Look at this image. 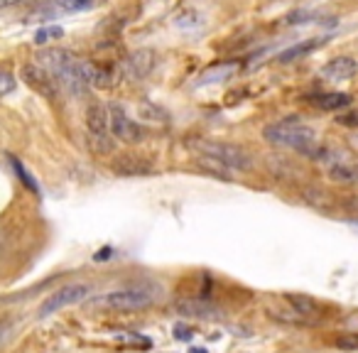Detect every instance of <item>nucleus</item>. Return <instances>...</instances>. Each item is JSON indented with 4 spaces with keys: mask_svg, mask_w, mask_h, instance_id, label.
Returning a JSON list of instances; mask_svg holds the SVG:
<instances>
[{
    "mask_svg": "<svg viewBox=\"0 0 358 353\" xmlns=\"http://www.w3.org/2000/svg\"><path fill=\"white\" fill-rule=\"evenodd\" d=\"M263 138L270 145H278V147H287L294 152L304 154L309 159H322L327 147L319 143L317 133H314L312 125H307L297 115H287V118L278 120V123H270L263 130Z\"/></svg>",
    "mask_w": 358,
    "mask_h": 353,
    "instance_id": "obj_1",
    "label": "nucleus"
},
{
    "mask_svg": "<svg viewBox=\"0 0 358 353\" xmlns=\"http://www.w3.org/2000/svg\"><path fill=\"white\" fill-rule=\"evenodd\" d=\"M35 59H37V64H42L52 76H55L59 89H64L66 94L84 96L86 91L91 89V86L86 84L84 74H81V59L74 55V52L52 47V50H42Z\"/></svg>",
    "mask_w": 358,
    "mask_h": 353,
    "instance_id": "obj_2",
    "label": "nucleus"
},
{
    "mask_svg": "<svg viewBox=\"0 0 358 353\" xmlns=\"http://www.w3.org/2000/svg\"><path fill=\"white\" fill-rule=\"evenodd\" d=\"M189 147H194L201 157L221 164L226 172H229V169H234V172H248V169L253 167V157H250L248 150L241 147V145L201 138V140H192Z\"/></svg>",
    "mask_w": 358,
    "mask_h": 353,
    "instance_id": "obj_3",
    "label": "nucleus"
},
{
    "mask_svg": "<svg viewBox=\"0 0 358 353\" xmlns=\"http://www.w3.org/2000/svg\"><path fill=\"white\" fill-rule=\"evenodd\" d=\"M86 130H89L91 147L99 154H110L115 150V138L110 133L108 123V106L89 103V108H86Z\"/></svg>",
    "mask_w": 358,
    "mask_h": 353,
    "instance_id": "obj_4",
    "label": "nucleus"
},
{
    "mask_svg": "<svg viewBox=\"0 0 358 353\" xmlns=\"http://www.w3.org/2000/svg\"><path fill=\"white\" fill-rule=\"evenodd\" d=\"M155 302V294L150 289L133 287V289H118L108 292L99 299H91V307L106 309V312H138Z\"/></svg>",
    "mask_w": 358,
    "mask_h": 353,
    "instance_id": "obj_5",
    "label": "nucleus"
},
{
    "mask_svg": "<svg viewBox=\"0 0 358 353\" xmlns=\"http://www.w3.org/2000/svg\"><path fill=\"white\" fill-rule=\"evenodd\" d=\"M89 294H91V287H89V284H84V282L64 284V287H59L57 292H52L50 297L40 304V309H37V317H40V319L52 317V314H57L59 309L84 302Z\"/></svg>",
    "mask_w": 358,
    "mask_h": 353,
    "instance_id": "obj_6",
    "label": "nucleus"
},
{
    "mask_svg": "<svg viewBox=\"0 0 358 353\" xmlns=\"http://www.w3.org/2000/svg\"><path fill=\"white\" fill-rule=\"evenodd\" d=\"M108 123L115 140H123V143H143L145 140V128L138 120L130 118L120 103H108Z\"/></svg>",
    "mask_w": 358,
    "mask_h": 353,
    "instance_id": "obj_7",
    "label": "nucleus"
},
{
    "mask_svg": "<svg viewBox=\"0 0 358 353\" xmlns=\"http://www.w3.org/2000/svg\"><path fill=\"white\" fill-rule=\"evenodd\" d=\"M324 164H327V177L336 185H358V162L348 154L324 152Z\"/></svg>",
    "mask_w": 358,
    "mask_h": 353,
    "instance_id": "obj_8",
    "label": "nucleus"
},
{
    "mask_svg": "<svg viewBox=\"0 0 358 353\" xmlns=\"http://www.w3.org/2000/svg\"><path fill=\"white\" fill-rule=\"evenodd\" d=\"M22 79H25L37 94L45 96V99H57V94H59V84L55 81V76H52L42 64H37V62L35 64L22 66Z\"/></svg>",
    "mask_w": 358,
    "mask_h": 353,
    "instance_id": "obj_9",
    "label": "nucleus"
},
{
    "mask_svg": "<svg viewBox=\"0 0 358 353\" xmlns=\"http://www.w3.org/2000/svg\"><path fill=\"white\" fill-rule=\"evenodd\" d=\"M110 167L120 177H148V174L155 172V164L143 154H120Z\"/></svg>",
    "mask_w": 358,
    "mask_h": 353,
    "instance_id": "obj_10",
    "label": "nucleus"
},
{
    "mask_svg": "<svg viewBox=\"0 0 358 353\" xmlns=\"http://www.w3.org/2000/svg\"><path fill=\"white\" fill-rule=\"evenodd\" d=\"M356 71H358V64L351 57H334V59H329L327 64L322 66L319 76L327 81H348L356 76Z\"/></svg>",
    "mask_w": 358,
    "mask_h": 353,
    "instance_id": "obj_11",
    "label": "nucleus"
},
{
    "mask_svg": "<svg viewBox=\"0 0 358 353\" xmlns=\"http://www.w3.org/2000/svg\"><path fill=\"white\" fill-rule=\"evenodd\" d=\"M152 66H155V55L150 50H140L128 59L125 74H128L130 79H145V76L152 71Z\"/></svg>",
    "mask_w": 358,
    "mask_h": 353,
    "instance_id": "obj_12",
    "label": "nucleus"
},
{
    "mask_svg": "<svg viewBox=\"0 0 358 353\" xmlns=\"http://www.w3.org/2000/svg\"><path fill=\"white\" fill-rule=\"evenodd\" d=\"M287 302L294 307V312L302 319H309V322H319L322 319V304L314 302L307 294H287Z\"/></svg>",
    "mask_w": 358,
    "mask_h": 353,
    "instance_id": "obj_13",
    "label": "nucleus"
},
{
    "mask_svg": "<svg viewBox=\"0 0 358 353\" xmlns=\"http://www.w3.org/2000/svg\"><path fill=\"white\" fill-rule=\"evenodd\" d=\"M236 69H238V66H236L234 62H226V64H216V66H211V69H206L204 74L199 76V81H196V86L221 84V81H226L231 74H236Z\"/></svg>",
    "mask_w": 358,
    "mask_h": 353,
    "instance_id": "obj_14",
    "label": "nucleus"
},
{
    "mask_svg": "<svg viewBox=\"0 0 358 353\" xmlns=\"http://www.w3.org/2000/svg\"><path fill=\"white\" fill-rule=\"evenodd\" d=\"M309 103H314L317 108L322 110H338V108H346L351 103L346 94H319V96H312Z\"/></svg>",
    "mask_w": 358,
    "mask_h": 353,
    "instance_id": "obj_15",
    "label": "nucleus"
},
{
    "mask_svg": "<svg viewBox=\"0 0 358 353\" xmlns=\"http://www.w3.org/2000/svg\"><path fill=\"white\" fill-rule=\"evenodd\" d=\"M324 45V40L322 37H314V40H304V42H299V45H294V47H289V50H285L282 55H280V62H294V59H299V57H304V55H309V52H314V50H319V47Z\"/></svg>",
    "mask_w": 358,
    "mask_h": 353,
    "instance_id": "obj_16",
    "label": "nucleus"
},
{
    "mask_svg": "<svg viewBox=\"0 0 358 353\" xmlns=\"http://www.w3.org/2000/svg\"><path fill=\"white\" fill-rule=\"evenodd\" d=\"M177 309L182 314H189V317H204V319H211V317H219V309L211 307V304H204V302H196V299H187V302H179Z\"/></svg>",
    "mask_w": 358,
    "mask_h": 353,
    "instance_id": "obj_17",
    "label": "nucleus"
},
{
    "mask_svg": "<svg viewBox=\"0 0 358 353\" xmlns=\"http://www.w3.org/2000/svg\"><path fill=\"white\" fill-rule=\"evenodd\" d=\"M57 6L64 13H86V10H94L96 0H57Z\"/></svg>",
    "mask_w": 358,
    "mask_h": 353,
    "instance_id": "obj_18",
    "label": "nucleus"
},
{
    "mask_svg": "<svg viewBox=\"0 0 358 353\" xmlns=\"http://www.w3.org/2000/svg\"><path fill=\"white\" fill-rule=\"evenodd\" d=\"M10 162H13V167H15V172L20 174L22 185H25V187H27V189H30V192H40V187H37V182L32 180V177H30V172H27V169L22 167V162H17L15 157H10Z\"/></svg>",
    "mask_w": 358,
    "mask_h": 353,
    "instance_id": "obj_19",
    "label": "nucleus"
},
{
    "mask_svg": "<svg viewBox=\"0 0 358 353\" xmlns=\"http://www.w3.org/2000/svg\"><path fill=\"white\" fill-rule=\"evenodd\" d=\"M17 89V79L10 74V71H0V99Z\"/></svg>",
    "mask_w": 358,
    "mask_h": 353,
    "instance_id": "obj_20",
    "label": "nucleus"
},
{
    "mask_svg": "<svg viewBox=\"0 0 358 353\" xmlns=\"http://www.w3.org/2000/svg\"><path fill=\"white\" fill-rule=\"evenodd\" d=\"M336 346L343 348V351H358V331L341 333V336L336 338Z\"/></svg>",
    "mask_w": 358,
    "mask_h": 353,
    "instance_id": "obj_21",
    "label": "nucleus"
},
{
    "mask_svg": "<svg viewBox=\"0 0 358 353\" xmlns=\"http://www.w3.org/2000/svg\"><path fill=\"white\" fill-rule=\"evenodd\" d=\"M62 35H64V30H62V27H45V30L35 32V42H37V45H45V42H50L52 37H62Z\"/></svg>",
    "mask_w": 358,
    "mask_h": 353,
    "instance_id": "obj_22",
    "label": "nucleus"
},
{
    "mask_svg": "<svg viewBox=\"0 0 358 353\" xmlns=\"http://www.w3.org/2000/svg\"><path fill=\"white\" fill-rule=\"evenodd\" d=\"M120 341L128 343V346H140V348H150V338L140 336V333H120Z\"/></svg>",
    "mask_w": 358,
    "mask_h": 353,
    "instance_id": "obj_23",
    "label": "nucleus"
},
{
    "mask_svg": "<svg viewBox=\"0 0 358 353\" xmlns=\"http://www.w3.org/2000/svg\"><path fill=\"white\" fill-rule=\"evenodd\" d=\"M13 331H15V322H0V346H6L10 341Z\"/></svg>",
    "mask_w": 358,
    "mask_h": 353,
    "instance_id": "obj_24",
    "label": "nucleus"
},
{
    "mask_svg": "<svg viewBox=\"0 0 358 353\" xmlns=\"http://www.w3.org/2000/svg\"><path fill=\"white\" fill-rule=\"evenodd\" d=\"M20 3H27V0H0V10H6V8H15Z\"/></svg>",
    "mask_w": 358,
    "mask_h": 353,
    "instance_id": "obj_25",
    "label": "nucleus"
},
{
    "mask_svg": "<svg viewBox=\"0 0 358 353\" xmlns=\"http://www.w3.org/2000/svg\"><path fill=\"white\" fill-rule=\"evenodd\" d=\"M192 353H206L204 348H192Z\"/></svg>",
    "mask_w": 358,
    "mask_h": 353,
    "instance_id": "obj_26",
    "label": "nucleus"
},
{
    "mask_svg": "<svg viewBox=\"0 0 358 353\" xmlns=\"http://www.w3.org/2000/svg\"><path fill=\"white\" fill-rule=\"evenodd\" d=\"M96 3H99V0H96Z\"/></svg>",
    "mask_w": 358,
    "mask_h": 353,
    "instance_id": "obj_27",
    "label": "nucleus"
}]
</instances>
